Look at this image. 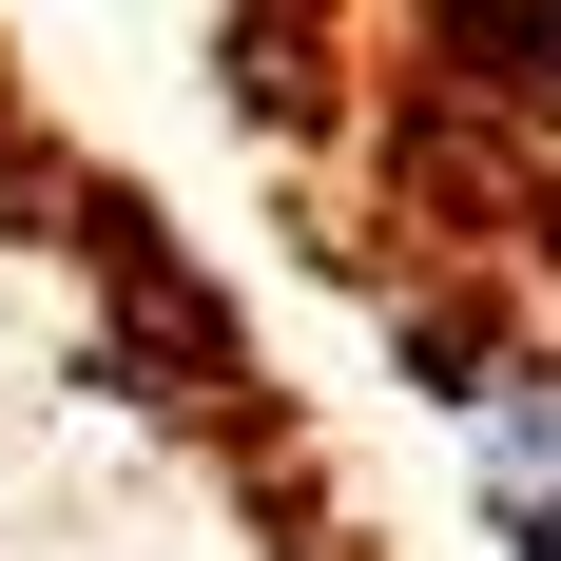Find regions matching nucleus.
Wrapping results in <instances>:
<instances>
[{
	"instance_id": "f257e3e1",
	"label": "nucleus",
	"mask_w": 561,
	"mask_h": 561,
	"mask_svg": "<svg viewBox=\"0 0 561 561\" xmlns=\"http://www.w3.org/2000/svg\"><path fill=\"white\" fill-rule=\"evenodd\" d=\"M446 407H465V484H484L504 561H561V348H484Z\"/></svg>"
}]
</instances>
